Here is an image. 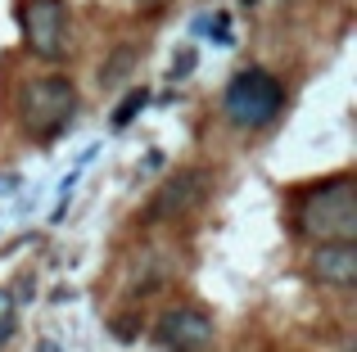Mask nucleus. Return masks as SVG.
Listing matches in <instances>:
<instances>
[{"mask_svg": "<svg viewBox=\"0 0 357 352\" xmlns=\"http://www.w3.org/2000/svg\"><path fill=\"white\" fill-rule=\"evenodd\" d=\"M127 63H131V50H118L114 59H109L105 68H100V81H118L122 72H127Z\"/></svg>", "mask_w": 357, "mask_h": 352, "instance_id": "9", "label": "nucleus"}, {"mask_svg": "<svg viewBox=\"0 0 357 352\" xmlns=\"http://www.w3.org/2000/svg\"><path fill=\"white\" fill-rule=\"evenodd\" d=\"M18 27H23L27 50L45 63H59L73 45L68 5H63V0H18Z\"/></svg>", "mask_w": 357, "mask_h": 352, "instance_id": "4", "label": "nucleus"}, {"mask_svg": "<svg viewBox=\"0 0 357 352\" xmlns=\"http://www.w3.org/2000/svg\"><path fill=\"white\" fill-rule=\"evenodd\" d=\"M312 275L331 289H353L357 285V244H317Z\"/></svg>", "mask_w": 357, "mask_h": 352, "instance_id": "7", "label": "nucleus"}, {"mask_svg": "<svg viewBox=\"0 0 357 352\" xmlns=\"http://www.w3.org/2000/svg\"><path fill=\"white\" fill-rule=\"evenodd\" d=\"M213 32H218V36H213L218 45H231V41H236V36H231V18H227V14L213 18Z\"/></svg>", "mask_w": 357, "mask_h": 352, "instance_id": "11", "label": "nucleus"}, {"mask_svg": "<svg viewBox=\"0 0 357 352\" xmlns=\"http://www.w3.org/2000/svg\"><path fill=\"white\" fill-rule=\"evenodd\" d=\"M145 104H149V90H145V86H140V90H131V95L118 104V113H114V127H127V122H131V118H136Z\"/></svg>", "mask_w": 357, "mask_h": 352, "instance_id": "8", "label": "nucleus"}, {"mask_svg": "<svg viewBox=\"0 0 357 352\" xmlns=\"http://www.w3.org/2000/svg\"><path fill=\"white\" fill-rule=\"evenodd\" d=\"M190 68H195V50L185 45V50L172 59V72H167V77H176V81H181V77H190Z\"/></svg>", "mask_w": 357, "mask_h": 352, "instance_id": "10", "label": "nucleus"}, {"mask_svg": "<svg viewBox=\"0 0 357 352\" xmlns=\"http://www.w3.org/2000/svg\"><path fill=\"white\" fill-rule=\"evenodd\" d=\"M222 109H227V118L244 131H262V127H271L280 118V109H285V86H280L276 72L267 68H244L231 77L227 95H222Z\"/></svg>", "mask_w": 357, "mask_h": 352, "instance_id": "2", "label": "nucleus"}, {"mask_svg": "<svg viewBox=\"0 0 357 352\" xmlns=\"http://www.w3.org/2000/svg\"><path fill=\"white\" fill-rule=\"evenodd\" d=\"M204 190H208V172L204 168H190V172H176L172 181L158 185V194L149 199L145 208V221H167V217H185V212L195 208V203L204 199Z\"/></svg>", "mask_w": 357, "mask_h": 352, "instance_id": "6", "label": "nucleus"}, {"mask_svg": "<svg viewBox=\"0 0 357 352\" xmlns=\"http://www.w3.org/2000/svg\"><path fill=\"white\" fill-rule=\"evenodd\" d=\"M9 330H14V317H5V321H0V344L9 339Z\"/></svg>", "mask_w": 357, "mask_h": 352, "instance_id": "12", "label": "nucleus"}, {"mask_svg": "<svg viewBox=\"0 0 357 352\" xmlns=\"http://www.w3.org/2000/svg\"><path fill=\"white\" fill-rule=\"evenodd\" d=\"M41 352H59V348H54V344H41Z\"/></svg>", "mask_w": 357, "mask_h": 352, "instance_id": "13", "label": "nucleus"}, {"mask_svg": "<svg viewBox=\"0 0 357 352\" xmlns=\"http://www.w3.org/2000/svg\"><path fill=\"white\" fill-rule=\"evenodd\" d=\"M298 230L317 244H357V185L353 176H331L298 203Z\"/></svg>", "mask_w": 357, "mask_h": 352, "instance_id": "1", "label": "nucleus"}, {"mask_svg": "<svg viewBox=\"0 0 357 352\" xmlns=\"http://www.w3.org/2000/svg\"><path fill=\"white\" fill-rule=\"evenodd\" d=\"M77 113V86L68 77H36L18 90V118L36 141H50Z\"/></svg>", "mask_w": 357, "mask_h": 352, "instance_id": "3", "label": "nucleus"}, {"mask_svg": "<svg viewBox=\"0 0 357 352\" xmlns=\"http://www.w3.org/2000/svg\"><path fill=\"white\" fill-rule=\"evenodd\" d=\"M154 339L163 352H204L213 344V317L204 307H190V303L167 307L154 326Z\"/></svg>", "mask_w": 357, "mask_h": 352, "instance_id": "5", "label": "nucleus"}, {"mask_svg": "<svg viewBox=\"0 0 357 352\" xmlns=\"http://www.w3.org/2000/svg\"><path fill=\"white\" fill-rule=\"evenodd\" d=\"M140 5H158V0H140Z\"/></svg>", "mask_w": 357, "mask_h": 352, "instance_id": "14", "label": "nucleus"}]
</instances>
